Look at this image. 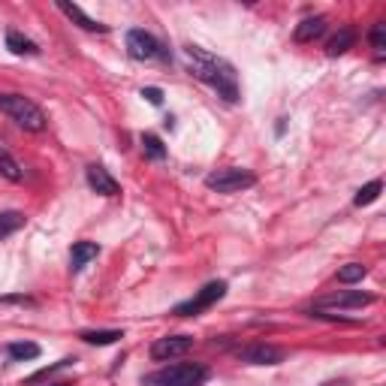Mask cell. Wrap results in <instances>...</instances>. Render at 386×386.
Wrapping results in <instances>:
<instances>
[{"mask_svg": "<svg viewBox=\"0 0 386 386\" xmlns=\"http://www.w3.org/2000/svg\"><path fill=\"white\" fill-rule=\"evenodd\" d=\"M184 58L190 63V70L197 79H202L205 85H212L217 94H221L226 103H236L239 100V75L233 70V63L212 55V51H205L199 46H184Z\"/></svg>", "mask_w": 386, "mask_h": 386, "instance_id": "1", "label": "cell"}, {"mask_svg": "<svg viewBox=\"0 0 386 386\" xmlns=\"http://www.w3.org/2000/svg\"><path fill=\"white\" fill-rule=\"evenodd\" d=\"M0 112H6L21 130L31 133H43L46 130V115L36 106L33 100L21 97V94H0Z\"/></svg>", "mask_w": 386, "mask_h": 386, "instance_id": "2", "label": "cell"}, {"mask_svg": "<svg viewBox=\"0 0 386 386\" xmlns=\"http://www.w3.org/2000/svg\"><path fill=\"white\" fill-rule=\"evenodd\" d=\"M205 380H209V368L197 362H178L145 377V383L151 386H202Z\"/></svg>", "mask_w": 386, "mask_h": 386, "instance_id": "3", "label": "cell"}, {"mask_svg": "<svg viewBox=\"0 0 386 386\" xmlns=\"http://www.w3.org/2000/svg\"><path fill=\"white\" fill-rule=\"evenodd\" d=\"M224 296H226V281H212V284H205L197 296H193V299L175 305L172 314H178V317H197V314L205 311V308H212L214 302H221Z\"/></svg>", "mask_w": 386, "mask_h": 386, "instance_id": "4", "label": "cell"}, {"mask_svg": "<svg viewBox=\"0 0 386 386\" xmlns=\"http://www.w3.org/2000/svg\"><path fill=\"white\" fill-rule=\"evenodd\" d=\"M205 184L217 193H236L244 187H254L256 184V175L248 169H239V166H229V169H217L205 178Z\"/></svg>", "mask_w": 386, "mask_h": 386, "instance_id": "5", "label": "cell"}, {"mask_svg": "<svg viewBox=\"0 0 386 386\" xmlns=\"http://www.w3.org/2000/svg\"><path fill=\"white\" fill-rule=\"evenodd\" d=\"M127 55H130L133 61H151L160 55V43L154 40V36L142 28H133L130 33H127Z\"/></svg>", "mask_w": 386, "mask_h": 386, "instance_id": "6", "label": "cell"}, {"mask_svg": "<svg viewBox=\"0 0 386 386\" xmlns=\"http://www.w3.org/2000/svg\"><path fill=\"white\" fill-rule=\"evenodd\" d=\"M239 359L244 365H278L284 362V350L275 344H251V347H241Z\"/></svg>", "mask_w": 386, "mask_h": 386, "instance_id": "7", "label": "cell"}, {"mask_svg": "<svg viewBox=\"0 0 386 386\" xmlns=\"http://www.w3.org/2000/svg\"><path fill=\"white\" fill-rule=\"evenodd\" d=\"M193 347V338L190 335H166V338H157L151 344V359L157 362H166V359H175V356H184Z\"/></svg>", "mask_w": 386, "mask_h": 386, "instance_id": "8", "label": "cell"}, {"mask_svg": "<svg viewBox=\"0 0 386 386\" xmlns=\"http://www.w3.org/2000/svg\"><path fill=\"white\" fill-rule=\"evenodd\" d=\"M375 302V296L371 293H362V290H338L332 296H323V299L317 302V311H323V308H365Z\"/></svg>", "mask_w": 386, "mask_h": 386, "instance_id": "9", "label": "cell"}, {"mask_svg": "<svg viewBox=\"0 0 386 386\" xmlns=\"http://www.w3.org/2000/svg\"><path fill=\"white\" fill-rule=\"evenodd\" d=\"M88 184H91V190H97L100 197H118V182L109 175V169H103V166H88Z\"/></svg>", "mask_w": 386, "mask_h": 386, "instance_id": "10", "label": "cell"}, {"mask_svg": "<svg viewBox=\"0 0 386 386\" xmlns=\"http://www.w3.org/2000/svg\"><path fill=\"white\" fill-rule=\"evenodd\" d=\"M97 254H100V244L97 241H75L73 244V251H70V266H73V272H82V268L97 260Z\"/></svg>", "mask_w": 386, "mask_h": 386, "instance_id": "11", "label": "cell"}, {"mask_svg": "<svg viewBox=\"0 0 386 386\" xmlns=\"http://www.w3.org/2000/svg\"><path fill=\"white\" fill-rule=\"evenodd\" d=\"M58 9H61L67 19H73L75 24H79V28H85V31H100V33H106V31H109V24H100V21H94L91 16H85V12L75 6V4H67V0H61Z\"/></svg>", "mask_w": 386, "mask_h": 386, "instance_id": "12", "label": "cell"}, {"mask_svg": "<svg viewBox=\"0 0 386 386\" xmlns=\"http://www.w3.org/2000/svg\"><path fill=\"white\" fill-rule=\"evenodd\" d=\"M326 33V19L323 16H314V19H305L302 24H296V43H314L317 36Z\"/></svg>", "mask_w": 386, "mask_h": 386, "instance_id": "13", "label": "cell"}, {"mask_svg": "<svg viewBox=\"0 0 386 386\" xmlns=\"http://www.w3.org/2000/svg\"><path fill=\"white\" fill-rule=\"evenodd\" d=\"M353 43H356L353 28H341V31L326 43V55H329V58H338V55H344L347 48H353Z\"/></svg>", "mask_w": 386, "mask_h": 386, "instance_id": "14", "label": "cell"}, {"mask_svg": "<svg viewBox=\"0 0 386 386\" xmlns=\"http://www.w3.org/2000/svg\"><path fill=\"white\" fill-rule=\"evenodd\" d=\"M6 48L12 51V55H36V43L33 40H28L24 33H19V31H9L6 33Z\"/></svg>", "mask_w": 386, "mask_h": 386, "instance_id": "15", "label": "cell"}, {"mask_svg": "<svg viewBox=\"0 0 386 386\" xmlns=\"http://www.w3.org/2000/svg\"><path fill=\"white\" fill-rule=\"evenodd\" d=\"M79 338L94 344V347H106V344H115L118 338H124V332L121 329H97V332H82Z\"/></svg>", "mask_w": 386, "mask_h": 386, "instance_id": "16", "label": "cell"}, {"mask_svg": "<svg viewBox=\"0 0 386 386\" xmlns=\"http://www.w3.org/2000/svg\"><path fill=\"white\" fill-rule=\"evenodd\" d=\"M36 356H40V344H31V341L9 344V359L12 362H24V359H36Z\"/></svg>", "mask_w": 386, "mask_h": 386, "instance_id": "17", "label": "cell"}, {"mask_svg": "<svg viewBox=\"0 0 386 386\" xmlns=\"http://www.w3.org/2000/svg\"><path fill=\"white\" fill-rule=\"evenodd\" d=\"M365 275H368V268L362 263H347V266L338 268V281H341V284H359Z\"/></svg>", "mask_w": 386, "mask_h": 386, "instance_id": "18", "label": "cell"}, {"mask_svg": "<svg viewBox=\"0 0 386 386\" xmlns=\"http://www.w3.org/2000/svg\"><path fill=\"white\" fill-rule=\"evenodd\" d=\"M380 190H383V182H380V178H375V182H368L365 187H359V190H356L353 202H356V205H371V202L380 197Z\"/></svg>", "mask_w": 386, "mask_h": 386, "instance_id": "19", "label": "cell"}, {"mask_svg": "<svg viewBox=\"0 0 386 386\" xmlns=\"http://www.w3.org/2000/svg\"><path fill=\"white\" fill-rule=\"evenodd\" d=\"M0 175L9 178V182H21V178H24V172H21L19 160H12L4 148H0Z\"/></svg>", "mask_w": 386, "mask_h": 386, "instance_id": "20", "label": "cell"}, {"mask_svg": "<svg viewBox=\"0 0 386 386\" xmlns=\"http://www.w3.org/2000/svg\"><path fill=\"white\" fill-rule=\"evenodd\" d=\"M21 224H24V214L21 212H4V214H0V239L12 236Z\"/></svg>", "mask_w": 386, "mask_h": 386, "instance_id": "21", "label": "cell"}, {"mask_svg": "<svg viewBox=\"0 0 386 386\" xmlns=\"http://www.w3.org/2000/svg\"><path fill=\"white\" fill-rule=\"evenodd\" d=\"M142 148H145V154L148 157H154V160H163L166 157V148H163V142L154 133H145L142 136Z\"/></svg>", "mask_w": 386, "mask_h": 386, "instance_id": "22", "label": "cell"}, {"mask_svg": "<svg viewBox=\"0 0 386 386\" xmlns=\"http://www.w3.org/2000/svg\"><path fill=\"white\" fill-rule=\"evenodd\" d=\"M371 48H375L377 58L386 55V24L383 21H377L375 28H371Z\"/></svg>", "mask_w": 386, "mask_h": 386, "instance_id": "23", "label": "cell"}, {"mask_svg": "<svg viewBox=\"0 0 386 386\" xmlns=\"http://www.w3.org/2000/svg\"><path fill=\"white\" fill-rule=\"evenodd\" d=\"M142 97L151 103V106H160V103H163V91H160V88H142Z\"/></svg>", "mask_w": 386, "mask_h": 386, "instance_id": "24", "label": "cell"}, {"mask_svg": "<svg viewBox=\"0 0 386 386\" xmlns=\"http://www.w3.org/2000/svg\"><path fill=\"white\" fill-rule=\"evenodd\" d=\"M48 386H70V383H48Z\"/></svg>", "mask_w": 386, "mask_h": 386, "instance_id": "25", "label": "cell"}]
</instances>
